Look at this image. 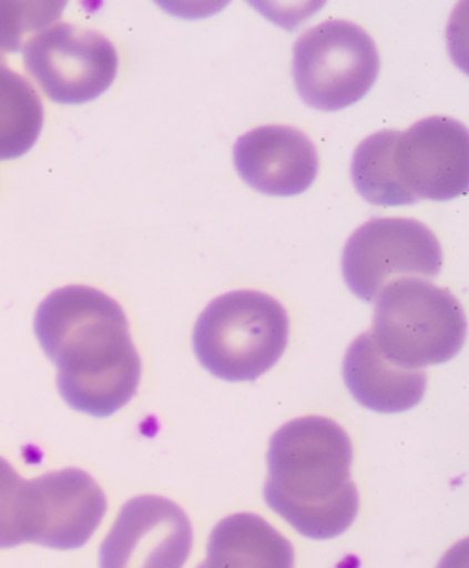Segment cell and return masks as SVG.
I'll return each instance as SVG.
<instances>
[{
  "instance_id": "cell-1",
  "label": "cell",
  "mask_w": 469,
  "mask_h": 568,
  "mask_svg": "<svg viewBox=\"0 0 469 568\" xmlns=\"http://www.w3.org/2000/svg\"><path fill=\"white\" fill-rule=\"evenodd\" d=\"M33 328L72 409L105 418L134 398L142 359L128 316L111 295L83 284L53 290L39 305Z\"/></svg>"
},
{
  "instance_id": "cell-2",
  "label": "cell",
  "mask_w": 469,
  "mask_h": 568,
  "mask_svg": "<svg viewBox=\"0 0 469 568\" xmlns=\"http://www.w3.org/2000/svg\"><path fill=\"white\" fill-rule=\"evenodd\" d=\"M353 443L338 422L303 416L269 443L266 505L308 539H334L353 527L359 510L350 477Z\"/></svg>"
},
{
  "instance_id": "cell-3",
  "label": "cell",
  "mask_w": 469,
  "mask_h": 568,
  "mask_svg": "<svg viewBox=\"0 0 469 568\" xmlns=\"http://www.w3.org/2000/svg\"><path fill=\"white\" fill-rule=\"evenodd\" d=\"M290 320L285 306L257 290H235L213 300L193 332L202 367L226 382H254L285 354Z\"/></svg>"
},
{
  "instance_id": "cell-4",
  "label": "cell",
  "mask_w": 469,
  "mask_h": 568,
  "mask_svg": "<svg viewBox=\"0 0 469 568\" xmlns=\"http://www.w3.org/2000/svg\"><path fill=\"white\" fill-rule=\"evenodd\" d=\"M373 342L385 359L409 371L448 364L466 343V312L448 288L418 277L385 284L375 300Z\"/></svg>"
},
{
  "instance_id": "cell-5",
  "label": "cell",
  "mask_w": 469,
  "mask_h": 568,
  "mask_svg": "<svg viewBox=\"0 0 469 568\" xmlns=\"http://www.w3.org/2000/svg\"><path fill=\"white\" fill-rule=\"evenodd\" d=\"M292 69L306 105L338 112L369 94L380 74V53L364 28L330 19L297 39Z\"/></svg>"
},
{
  "instance_id": "cell-6",
  "label": "cell",
  "mask_w": 469,
  "mask_h": 568,
  "mask_svg": "<svg viewBox=\"0 0 469 568\" xmlns=\"http://www.w3.org/2000/svg\"><path fill=\"white\" fill-rule=\"evenodd\" d=\"M442 261L440 241L426 224L404 216H381L365 222L348 237L341 268L354 295L375 301L390 281L435 280Z\"/></svg>"
},
{
  "instance_id": "cell-7",
  "label": "cell",
  "mask_w": 469,
  "mask_h": 568,
  "mask_svg": "<svg viewBox=\"0 0 469 568\" xmlns=\"http://www.w3.org/2000/svg\"><path fill=\"white\" fill-rule=\"evenodd\" d=\"M28 74L61 105H81L100 98L116 80L118 52L103 33L55 22L28 42Z\"/></svg>"
},
{
  "instance_id": "cell-8",
  "label": "cell",
  "mask_w": 469,
  "mask_h": 568,
  "mask_svg": "<svg viewBox=\"0 0 469 568\" xmlns=\"http://www.w3.org/2000/svg\"><path fill=\"white\" fill-rule=\"evenodd\" d=\"M390 160L396 185L409 204L455 201L468 191V129L455 118H424L398 131Z\"/></svg>"
},
{
  "instance_id": "cell-9",
  "label": "cell",
  "mask_w": 469,
  "mask_h": 568,
  "mask_svg": "<svg viewBox=\"0 0 469 568\" xmlns=\"http://www.w3.org/2000/svg\"><path fill=\"white\" fill-rule=\"evenodd\" d=\"M193 547L190 517L173 500H129L101 545L100 568H184Z\"/></svg>"
},
{
  "instance_id": "cell-10",
  "label": "cell",
  "mask_w": 469,
  "mask_h": 568,
  "mask_svg": "<svg viewBox=\"0 0 469 568\" xmlns=\"http://www.w3.org/2000/svg\"><path fill=\"white\" fill-rule=\"evenodd\" d=\"M32 542L55 550L85 547L106 511V497L92 475L67 468L30 480Z\"/></svg>"
},
{
  "instance_id": "cell-11",
  "label": "cell",
  "mask_w": 469,
  "mask_h": 568,
  "mask_svg": "<svg viewBox=\"0 0 469 568\" xmlns=\"http://www.w3.org/2000/svg\"><path fill=\"white\" fill-rule=\"evenodd\" d=\"M233 162L249 187L269 196L305 193L319 171L316 145L290 125H264L246 132L235 142Z\"/></svg>"
},
{
  "instance_id": "cell-12",
  "label": "cell",
  "mask_w": 469,
  "mask_h": 568,
  "mask_svg": "<svg viewBox=\"0 0 469 568\" xmlns=\"http://www.w3.org/2000/svg\"><path fill=\"white\" fill-rule=\"evenodd\" d=\"M343 378L361 406L378 413H404L417 407L426 395L427 374L390 364L376 348L370 332L350 343Z\"/></svg>"
},
{
  "instance_id": "cell-13",
  "label": "cell",
  "mask_w": 469,
  "mask_h": 568,
  "mask_svg": "<svg viewBox=\"0 0 469 568\" xmlns=\"http://www.w3.org/2000/svg\"><path fill=\"white\" fill-rule=\"evenodd\" d=\"M294 547L255 514H235L213 528L198 568H294Z\"/></svg>"
},
{
  "instance_id": "cell-14",
  "label": "cell",
  "mask_w": 469,
  "mask_h": 568,
  "mask_svg": "<svg viewBox=\"0 0 469 568\" xmlns=\"http://www.w3.org/2000/svg\"><path fill=\"white\" fill-rule=\"evenodd\" d=\"M44 123L38 90L0 53V160L21 159L38 143Z\"/></svg>"
},
{
  "instance_id": "cell-15",
  "label": "cell",
  "mask_w": 469,
  "mask_h": 568,
  "mask_svg": "<svg viewBox=\"0 0 469 568\" xmlns=\"http://www.w3.org/2000/svg\"><path fill=\"white\" fill-rule=\"evenodd\" d=\"M398 131L375 132L359 143L353 154L350 179L354 187L365 201L381 207H396V205H411L404 193L398 190L392 171V145H395Z\"/></svg>"
},
{
  "instance_id": "cell-16",
  "label": "cell",
  "mask_w": 469,
  "mask_h": 568,
  "mask_svg": "<svg viewBox=\"0 0 469 568\" xmlns=\"http://www.w3.org/2000/svg\"><path fill=\"white\" fill-rule=\"evenodd\" d=\"M33 500L30 480L0 457V548L32 542Z\"/></svg>"
},
{
  "instance_id": "cell-17",
  "label": "cell",
  "mask_w": 469,
  "mask_h": 568,
  "mask_svg": "<svg viewBox=\"0 0 469 568\" xmlns=\"http://www.w3.org/2000/svg\"><path fill=\"white\" fill-rule=\"evenodd\" d=\"M64 2H0V53L22 52L38 33L53 27Z\"/></svg>"
},
{
  "instance_id": "cell-18",
  "label": "cell",
  "mask_w": 469,
  "mask_h": 568,
  "mask_svg": "<svg viewBox=\"0 0 469 568\" xmlns=\"http://www.w3.org/2000/svg\"><path fill=\"white\" fill-rule=\"evenodd\" d=\"M438 568H466V554L459 552V548H453Z\"/></svg>"
}]
</instances>
